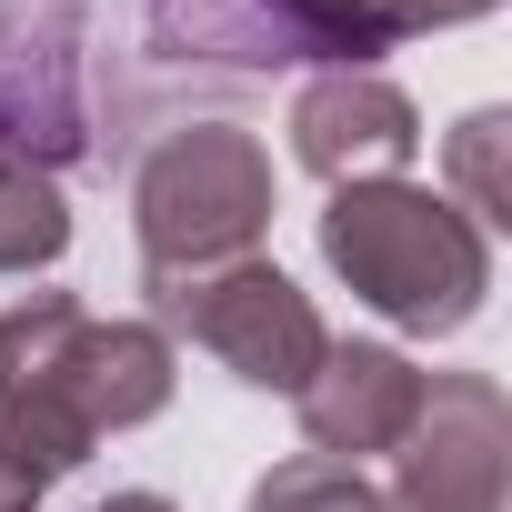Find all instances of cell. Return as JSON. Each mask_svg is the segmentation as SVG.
Wrapping results in <instances>:
<instances>
[{"label":"cell","mask_w":512,"mask_h":512,"mask_svg":"<svg viewBox=\"0 0 512 512\" xmlns=\"http://www.w3.org/2000/svg\"><path fill=\"white\" fill-rule=\"evenodd\" d=\"M181 392L161 322H101L71 292H31L0 312V452L31 482L81 472L111 432L161 422Z\"/></svg>","instance_id":"cell-1"},{"label":"cell","mask_w":512,"mask_h":512,"mask_svg":"<svg viewBox=\"0 0 512 512\" xmlns=\"http://www.w3.org/2000/svg\"><path fill=\"white\" fill-rule=\"evenodd\" d=\"M322 262L412 342H452L492 302V231L422 181H342L322 201Z\"/></svg>","instance_id":"cell-2"},{"label":"cell","mask_w":512,"mask_h":512,"mask_svg":"<svg viewBox=\"0 0 512 512\" xmlns=\"http://www.w3.org/2000/svg\"><path fill=\"white\" fill-rule=\"evenodd\" d=\"M131 231H141V292L251 262L262 231H272V151L241 121L161 131L131 171Z\"/></svg>","instance_id":"cell-3"},{"label":"cell","mask_w":512,"mask_h":512,"mask_svg":"<svg viewBox=\"0 0 512 512\" xmlns=\"http://www.w3.org/2000/svg\"><path fill=\"white\" fill-rule=\"evenodd\" d=\"M151 312H161L171 332H191L231 382L282 392V402H292V392L322 372V352H332V332H322L312 292H302L292 272H272L262 251H251V262L201 272V282H161V292H151Z\"/></svg>","instance_id":"cell-4"},{"label":"cell","mask_w":512,"mask_h":512,"mask_svg":"<svg viewBox=\"0 0 512 512\" xmlns=\"http://www.w3.org/2000/svg\"><path fill=\"white\" fill-rule=\"evenodd\" d=\"M502 482H512L502 382H492V372H442V382L422 392L412 442L392 452L382 512H502Z\"/></svg>","instance_id":"cell-5"},{"label":"cell","mask_w":512,"mask_h":512,"mask_svg":"<svg viewBox=\"0 0 512 512\" xmlns=\"http://www.w3.org/2000/svg\"><path fill=\"white\" fill-rule=\"evenodd\" d=\"M231 21V61H332V71H372V51L422 41V31H462L492 21L502 0H211Z\"/></svg>","instance_id":"cell-6"},{"label":"cell","mask_w":512,"mask_h":512,"mask_svg":"<svg viewBox=\"0 0 512 512\" xmlns=\"http://www.w3.org/2000/svg\"><path fill=\"white\" fill-rule=\"evenodd\" d=\"M422 151V111L392 71H322L292 101V161L312 181H402V161Z\"/></svg>","instance_id":"cell-7"},{"label":"cell","mask_w":512,"mask_h":512,"mask_svg":"<svg viewBox=\"0 0 512 512\" xmlns=\"http://www.w3.org/2000/svg\"><path fill=\"white\" fill-rule=\"evenodd\" d=\"M422 392H432V372H412V352H392V342H332L322 372L292 392V412H302V442L322 462H372V452L412 442Z\"/></svg>","instance_id":"cell-8"},{"label":"cell","mask_w":512,"mask_h":512,"mask_svg":"<svg viewBox=\"0 0 512 512\" xmlns=\"http://www.w3.org/2000/svg\"><path fill=\"white\" fill-rule=\"evenodd\" d=\"M61 251H71L61 171H41L11 131H0V272H51Z\"/></svg>","instance_id":"cell-9"},{"label":"cell","mask_w":512,"mask_h":512,"mask_svg":"<svg viewBox=\"0 0 512 512\" xmlns=\"http://www.w3.org/2000/svg\"><path fill=\"white\" fill-rule=\"evenodd\" d=\"M502 141H512V121H502V111H472V121H452V141H442V171H452V191H442V201H462L482 231H502V221H512Z\"/></svg>","instance_id":"cell-10"},{"label":"cell","mask_w":512,"mask_h":512,"mask_svg":"<svg viewBox=\"0 0 512 512\" xmlns=\"http://www.w3.org/2000/svg\"><path fill=\"white\" fill-rule=\"evenodd\" d=\"M251 512H382V482L362 462L302 452V462H272L262 482H251Z\"/></svg>","instance_id":"cell-11"},{"label":"cell","mask_w":512,"mask_h":512,"mask_svg":"<svg viewBox=\"0 0 512 512\" xmlns=\"http://www.w3.org/2000/svg\"><path fill=\"white\" fill-rule=\"evenodd\" d=\"M41 492H51V482H31L11 452H0V512H41Z\"/></svg>","instance_id":"cell-12"},{"label":"cell","mask_w":512,"mask_h":512,"mask_svg":"<svg viewBox=\"0 0 512 512\" xmlns=\"http://www.w3.org/2000/svg\"><path fill=\"white\" fill-rule=\"evenodd\" d=\"M91 512H181L171 492H111V502H91Z\"/></svg>","instance_id":"cell-13"}]
</instances>
